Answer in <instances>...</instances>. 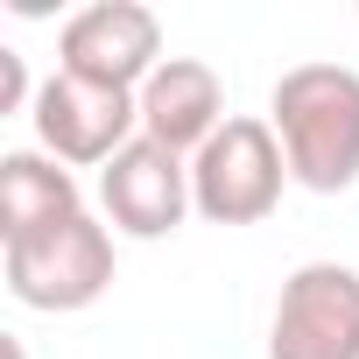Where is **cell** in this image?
I'll return each instance as SVG.
<instances>
[{"mask_svg": "<svg viewBox=\"0 0 359 359\" xmlns=\"http://www.w3.org/2000/svg\"><path fill=\"white\" fill-rule=\"evenodd\" d=\"M268 127L289 155V184L338 198L359 184V71L345 64H296L275 78Z\"/></svg>", "mask_w": 359, "mask_h": 359, "instance_id": "obj_1", "label": "cell"}, {"mask_svg": "<svg viewBox=\"0 0 359 359\" xmlns=\"http://www.w3.org/2000/svg\"><path fill=\"white\" fill-rule=\"evenodd\" d=\"M289 155L261 113H233L198 155H191V205L212 226H261L282 205Z\"/></svg>", "mask_w": 359, "mask_h": 359, "instance_id": "obj_2", "label": "cell"}, {"mask_svg": "<svg viewBox=\"0 0 359 359\" xmlns=\"http://www.w3.org/2000/svg\"><path fill=\"white\" fill-rule=\"evenodd\" d=\"M0 268H8V296L22 310H50V317L92 310L113 289V233L92 212H78V219H64L50 233L8 240V261Z\"/></svg>", "mask_w": 359, "mask_h": 359, "instance_id": "obj_3", "label": "cell"}, {"mask_svg": "<svg viewBox=\"0 0 359 359\" xmlns=\"http://www.w3.org/2000/svg\"><path fill=\"white\" fill-rule=\"evenodd\" d=\"M36 141L43 155H57L64 169H106L127 141H141V99L134 92H113V85H92V78H71V71H50L36 85Z\"/></svg>", "mask_w": 359, "mask_h": 359, "instance_id": "obj_4", "label": "cell"}, {"mask_svg": "<svg viewBox=\"0 0 359 359\" xmlns=\"http://www.w3.org/2000/svg\"><path fill=\"white\" fill-rule=\"evenodd\" d=\"M268 359H359V268L303 261L275 296Z\"/></svg>", "mask_w": 359, "mask_h": 359, "instance_id": "obj_5", "label": "cell"}, {"mask_svg": "<svg viewBox=\"0 0 359 359\" xmlns=\"http://www.w3.org/2000/svg\"><path fill=\"white\" fill-rule=\"evenodd\" d=\"M57 71L113 85V92H141L162 71V22L141 0H92L57 29Z\"/></svg>", "mask_w": 359, "mask_h": 359, "instance_id": "obj_6", "label": "cell"}, {"mask_svg": "<svg viewBox=\"0 0 359 359\" xmlns=\"http://www.w3.org/2000/svg\"><path fill=\"white\" fill-rule=\"evenodd\" d=\"M99 198H106V219L113 233L127 240H169L198 205H191V162L169 155L162 141H127L106 169H99Z\"/></svg>", "mask_w": 359, "mask_h": 359, "instance_id": "obj_7", "label": "cell"}, {"mask_svg": "<svg viewBox=\"0 0 359 359\" xmlns=\"http://www.w3.org/2000/svg\"><path fill=\"white\" fill-rule=\"evenodd\" d=\"M141 99V134L148 141H162L169 155H198L233 113H226V85H219V71L212 64H198V57H162V71L134 92Z\"/></svg>", "mask_w": 359, "mask_h": 359, "instance_id": "obj_8", "label": "cell"}, {"mask_svg": "<svg viewBox=\"0 0 359 359\" xmlns=\"http://www.w3.org/2000/svg\"><path fill=\"white\" fill-rule=\"evenodd\" d=\"M78 212H85L78 205V176L57 155H36V148L0 155V240L50 233V226H64Z\"/></svg>", "mask_w": 359, "mask_h": 359, "instance_id": "obj_9", "label": "cell"}, {"mask_svg": "<svg viewBox=\"0 0 359 359\" xmlns=\"http://www.w3.org/2000/svg\"><path fill=\"white\" fill-rule=\"evenodd\" d=\"M36 92H29V64L15 50H0V113H29Z\"/></svg>", "mask_w": 359, "mask_h": 359, "instance_id": "obj_10", "label": "cell"}]
</instances>
